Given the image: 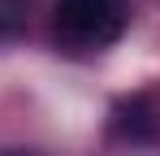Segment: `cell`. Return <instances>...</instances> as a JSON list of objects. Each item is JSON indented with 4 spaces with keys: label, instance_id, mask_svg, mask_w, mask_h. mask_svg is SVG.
<instances>
[{
    "label": "cell",
    "instance_id": "obj_1",
    "mask_svg": "<svg viewBox=\"0 0 160 156\" xmlns=\"http://www.w3.org/2000/svg\"><path fill=\"white\" fill-rule=\"evenodd\" d=\"M130 22L126 0H56L52 9V30L65 48L74 52H95L121 39Z\"/></svg>",
    "mask_w": 160,
    "mask_h": 156
},
{
    "label": "cell",
    "instance_id": "obj_2",
    "mask_svg": "<svg viewBox=\"0 0 160 156\" xmlns=\"http://www.w3.org/2000/svg\"><path fill=\"white\" fill-rule=\"evenodd\" d=\"M4 39H13V35H9V30H4V22H0V44H4Z\"/></svg>",
    "mask_w": 160,
    "mask_h": 156
},
{
    "label": "cell",
    "instance_id": "obj_3",
    "mask_svg": "<svg viewBox=\"0 0 160 156\" xmlns=\"http://www.w3.org/2000/svg\"><path fill=\"white\" fill-rule=\"evenodd\" d=\"M0 156H35V152H0Z\"/></svg>",
    "mask_w": 160,
    "mask_h": 156
}]
</instances>
